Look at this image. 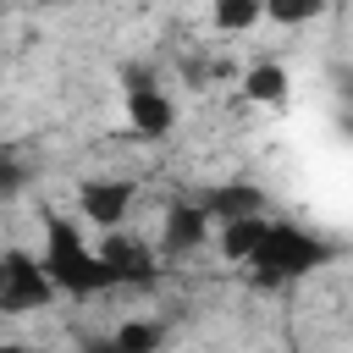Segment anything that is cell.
<instances>
[{
    "instance_id": "4",
    "label": "cell",
    "mask_w": 353,
    "mask_h": 353,
    "mask_svg": "<svg viewBox=\"0 0 353 353\" xmlns=\"http://www.w3.org/2000/svg\"><path fill=\"white\" fill-rule=\"evenodd\" d=\"M0 353H33L28 342H0Z\"/></svg>"
},
{
    "instance_id": "2",
    "label": "cell",
    "mask_w": 353,
    "mask_h": 353,
    "mask_svg": "<svg viewBox=\"0 0 353 353\" xmlns=\"http://www.w3.org/2000/svg\"><path fill=\"white\" fill-rule=\"evenodd\" d=\"M331 6H342V0H259V22H276V28H303V22L325 17Z\"/></svg>"
},
{
    "instance_id": "1",
    "label": "cell",
    "mask_w": 353,
    "mask_h": 353,
    "mask_svg": "<svg viewBox=\"0 0 353 353\" xmlns=\"http://www.w3.org/2000/svg\"><path fill=\"white\" fill-rule=\"evenodd\" d=\"M237 88H243V105H281L287 99V88H292V77H287V66L281 61H248L243 72H237Z\"/></svg>"
},
{
    "instance_id": "3",
    "label": "cell",
    "mask_w": 353,
    "mask_h": 353,
    "mask_svg": "<svg viewBox=\"0 0 353 353\" xmlns=\"http://www.w3.org/2000/svg\"><path fill=\"white\" fill-rule=\"evenodd\" d=\"M210 22H215L221 33H248V28L259 22V0H215V6H210Z\"/></svg>"
}]
</instances>
